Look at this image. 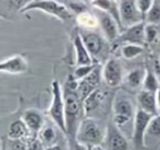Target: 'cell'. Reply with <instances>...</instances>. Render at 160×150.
Listing matches in <instances>:
<instances>
[{
  "mask_svg": "<svg viewBox=\"0 0 160 150\" xmlns=\"http://www.w3.org/2000/svg\"><path fill=\"white\" fill-rule=\"evenodd\" d=\"M78 80L73 76H68L64 87H62V93H64L65 101V115H66V126L67 134L72 135L76 137L78 126L80 124L79 118L83 110V102L80 99L77 92Z\"/></svg>",
  "mask_w": 160,
  "mask_h": 150,
  "instance_id": "6da1fadb",
  "label": "cell"
},
{
  "mask_svg": "<svg viewBox=\"0 0 160 150\" xmlns=\"http://www.w3.org/2000/svg\"><path fill=\"white\" fill-rule=\"evenodd\" d=\"M105 132L100 126V124L92 117L81 119L76 132V142L86 146L92 149L97 146H101L105 139Z\"/></svg>",
  "mask_w": 160,
  "mask_h": 150,
  "instance_id": "7a4b0ae2",
  "label": "cell"
},
{
  "mask_svg": "<svg viewBox=\"0 0 160 150\" xmlns=\"http://www.w3.org/2000/svg\"><path fill=\"white\" fill-rule=\"evenodd\" d=\"M48 116L64 134H67L64 93L57 80L52 83V102L48 108Z\"/></svg>",
  "mask_w": 160,
  "mask_h": 150,
  "instance_id": "3957f363",
  "label": "cell"
},
{
  "mask_svg": "<svg viewBox=\"0 0 160 150\" xmlns=\"http://www.w3.org/2000/svg\"><path fill=\"white\" fill-rule=\"evenodd\" d=\"M34 10L49 14L62 22H67L72 18V12H70L71 10H69L66 6L56 0H32L25 7V9L22 10V12L24 13V12L34 11Z\"/></svg>",
  "mask_w": 160,
  "mask_h": 150,
  "instance_id": "277c9868",
  "label": "cell"
},
{
  "mask_svg": "<svg viewBox=\"0 0 160 150\" xmlns=\"http://www.w3.org/2000/svg\"><path fill=\"white\" fill-rule=\"evenodd\" d=\"M152 116L155 115L149 114L139 108H136L132 130V141L135 150H142L145 148V136Z\"/></svg>",
  "mask_w": 160,
  "mask_h": 150,
  "instance_id": "5b68a950",
  "label": "cell"
},
{
  "mask_svg": "<svg viewBox=\"0 0 160 150\" xmlns=\"http://www.w3.org/2000/svg\"><path fill=\"white\" fill-rule=\"evenodd\" d=\"M135 112L132 102L125 97H116L113 103V123L122 130L132 119H134Z\"/></svg>",
  "mask_w": 160,
  "mask_h": 150,
  "instance_id": "8992f818",
  "label": "cell"
},
{
  "mask_svg": "<svg viewBox=\"0 0 160 150\" xmlns=\"http://www.w3.org/2000/svg\"><path fill=\"white\" fill-rule=\"evenodd\" d=\"M102 78L110 88H116L124 81L122 64L116 58H109L102 68Z\"/></svg>",
  "mask_w": 160,
  "mask_h": 150,
  "instance_id": "52a82bcc",
  "label": "cell"
},
{
  "mask_svg": "<svg viewBox=\"0 0 160 150\" xmlns=\"http://www.w3.org/2000/svg\"><path fill=\"white\" fill-rule=\"evenodd\" d=\"M94 14L98 18L99 25L102 29L105 40L110 43L115 42L118 38V36H120V29H121V27L116 22L115 19L110 13H108V12L98 9H96V13Z\"/></svg>",
  "mask_w": 160,
  "mask_h": 150,
  "instance_id": "ba28073f",
  "label": "cell"
},
{
  "mask_svg": "<svg viewBox=\"0 0 160 150\" xmlns=\"http://www.w3.org/2000/svg\"><path fill=\"white\" fill-rule=\"evenodd\" d=\"M120 13L122 27L124 25L125 28H129L144 20L135 0H122L120 3Z\"/></svg>",
  "mask_w": 160,
  "mask_h": 150,
  "instance_id": "9c48e42d",
  "label": "cell"
},
{
  "mask_svg": "<svg viewBox=\"0 0 160 150\" xmlns=\"http://www.w3.org/2000/svg\"><path fill=\"white\" fill-rule=\"evenodd\" d=\"M82 38L86 47L88 48L89 53L91 54L92 58L99 57L105 49V38L101 36L98 32L93 30H78Z\"/></svg>",
  "mask_w": 160,
  "mask_h": 150,
  "instance_id": "30bf717a",
  "label": "cell"
},
{
  "mask_svg": "<svg viewBox=\"0 0 160 150\" xmlns=\"http://www.w3.org/2000/svg\"><path fill=\"white\" fill-rule=\"evenodd\" d=\"M108 150H128L129 142L126 136L114 123H110L105 130Z\"/></svg>",
  "mask_w": 160,
  "mask_h": 150,
  "instance_id": "8fae6325",
  "label": "cell"
},
{
  "mask_svg": "<svg viewBox=\"0 0 160 150\" xmlns=\"http://www.w3.org/2000/svg\"><path fill=\"white\" fill-rule=\"evenodd\" d=\"M101 76H102V70H100V68L97 66L96 68H94V70L92 71L89 76H87V77L83 78L82 80H79V81H78L77 92H78L79 98L82 100V102L85 101L93 91L99 89Z\"/></svg>",
  "mask_w": 160,
  "mask_h": 150,
  "instance_id": "7c38bea8",
  "label": "cell"
},
{
  "mask_svg": "<svg viewBox=\"0 0 160 150\" xmlns=\"http://www.w3.org/2000/svg\"><path fill=\"white\" fill-rule=\"evenodd\" d=\"M29 69L28 60L22 55H13L3 59L0 64V71L8 75H22Z\"/></svg>",
  "mask_w": 160,
  "mask_h": 150,
  "instance_id": "4fadbf2b",
  "label": "cell"
},
{
  "mask_svg": "<svg viewBox=\"0 0 160 150\" xmlns=\"http://www.w3.org/2000/svg\"><path fill=\"white\" fill-rule=\"evenodd\" d=\"M145 28H146V25L144 24V22H139L137 24L126 28L125 31L122 33V35H121L120 41L125 43V44L144 45V43L146 42Z\"/></svg>",
  "mask_w": 160,
  "mask_h": 150,
  "instance_id": "5bb4252c",
  "label": "cell"
},
{
  "mask_svg": "<svg viewBox=\"0 0 160 150\" xmlns=\"http://www.w3.org/2000/svg\"><path fill=\"white\" fill-rule=\"evenodd\" d=\"M22 119L27 124L30 132L35 135V136H38V132L42 130V128L45 125L44 116L36 108H28V110H25L22 115Z\"/></svg>",
  "mask_w": 160,
  "mask_h": 150,
  "instance_id": "9a60e30c",
  "label": "cell"
},
{
  "mask_svg": "<svg viewBox=\"0 0 160 150\" xmlns=\"http://www.w3.org/2000/svg\"><path fill=\"white\" fill-rule=\"evenodd\" d=\"M73 48H75V57H76V65L77 66H83V65H92L93 58L91 54L89 53L88 48L86 47L82 38L80 35L79 31L73 35Z\"/></svg>",
  "mask_w": 160,
  "mask_h": 150,
  "instance_id": "2e32d148",
  "label": "cell"
},
{
  "mask_svg": "<svg viewBox=\"0 0 160 150\" xmlns=\"http://www.w3.org/2000/svg\"><path fill=\"white\" fill-rule=\"evenodd\" d=\"M138 108L151 115H158V104L156 99V93L147 90H142L137 94Z\"/></svg>",
  "mask_w": 160,
  "mask_h": 150,
  "instance_id": "e0dca14e",
  "label": "cell"
},
{
  "mask_svg": "<svg viewBox=\"0 0 160 150\" xmlns=\"http://www.w3.org/2000/svg\"><path fill=\"white\" fill-rule=\"evenodd\" d=\"M92 6L96 9L102 10L108 13H110L116 22L118 23L121 28H122V21H121V13H120V5L116 3L115 0H92Z\"/></svg>",
  "mask_w": 160,
  "mask_h": 150,
  "instance_id": "ac0fdd59",
  "label": "cell"
},
{
  "mask_svg": "<svg viewBox=\"0 0 160 150\" xmlns=\"http://www.w3.org/2000/svg\"><path fill=\"white\" fill-rule=\"evenodd\" d=\"M105 99V93L101 89H97L96 91L91 93L87 99L83 101V110L85 113L89 116L92 113H94L101 106L102 102Z\"/></svg>",
  "mask_w": 160,
  "mask_h": 150,
  "instance_id": "d6986e66",
  "label": "cell"
},
{
  "mask_svg": "<svg viewBox=\"0 0 160 150\" xmlns=\"http://www.w3.org/2000/svg\"><path fill=\"white\" fill-rule=\"evenodd\" d=\"M29 134L31 132H30L27 124L21 118L10 124L9 130H8V139L9 140H22V139L29 137Z\"/></svg>",
  "mask_w": 160,
  "mask_h": 150,
  "instance_id": "ffe728a7",
  "label": "cell"
},
{
  "mask_svg": "<svg viewBox=\"0 0 160 150\" xmlns=\"http://www.w3.org/2000/svg\"><path fill=\"white\" fill-rule=\"evenodd\" d=\"M145 75H146V70L142 68H135L125 76L124 83L129 89H138L139 87H142Z\"/></svg>",
  "mask_w": 160,
  "mask_h": 150,
  "instance_id": "44dd1931",
  "label": "cell"
},
{
  "mask_svg": "<svg viewBox=\"0 0 160 150\" xmlns=\"http://www.w3.org/2000/svg\"><path fill=\"white\" fill-rule=\"evenodd\" d=\"M77 24L79 29L83 30H94L99 25V20L96 14H92L88 11L79 13L77 17Z\"/></svg>",
  "mask_w": 160,
  "mask_h": 150,
  "instance_id": "7402d4cb",
  "label": "cell"
},
{
  "mask_svg": "<svg viewBox=\"0 0 160 150\" xmlns=\"http://www.w3.org/2000/svg\"><path fill=\"white\" fill-rule=\"evenodd\" d=\"M56 136H57L56 135V130L54 129V127H52L49 125H44V127L42 128V130L38 135V139L41 140L42 145L44 146V149L55 145Z\"/></svg>",
  "mask_w": 160,
  "mask_h": 150,
  "instance_id": "603a6c76",
  "label": "cell"
},
{
  "mask_svg": "<svg viewBox=\"0 0 160 150\" xmlns=\"http://www.w3.org/2000/svg\"><path fill=\"white\" fill-rule=\"evenodd\" d=\"M160 86V81L158 80L157 75L155 73V71L146 70V75H145V79H144V83H142V90H147L150 91V92H155L158 90Z\"/></svg>",
  "mask_w": 160,
  "mask_h": 150,
  "instance_id": "cb8c5ba5",
  "label": "cell"
},
{
  "mask_svg": "<svg viewBox=\"0 0 160 150\" xmlns=\"http://www.w3.org/2000/svg\"><path fill=\"white\" fill-rule=\"evenodd\" d=\"M144 52L142 45L137 44H124L121 48V54L125 59H134L138 57Z\"/></svg>",
  "mask_w": 160,
  "mask_h": 150,
  "instance_id": "d4e9b609",
  "label": "cell"
},
{
  "mask_svg": "<svg viewBox=\"0 0 160 150\" xmlns=\"http://www.w3.org/2000/svg\"><path fill=\"white\" fill-rule=\"evenodd\" d=\"M148 24H158L160 23V2L158 0H155L152 7L148 11L146 16Z\"/></svg>",
  "mask_w": 160,
  "mask_h": 150,
  "instance_id": "484cf974",
  "label": "cell"
},
{
  "mask_svg": "<svg viewBox=\"0 0 160 150\" xmlns=\"http://www.w3.org/2000/svg\"><path fill=\"white\" fill-rule=\"evenodd\" d=\"M96 67H97V64L77 66V68L75 69V72H73V77H75L78 81H79V80H82L83 78H86L87 76H89L90 73L94 70Z\"/></svg>",
  "mask_w": 160,
  "mask_h": 150,
  "instance_id": "4316f807",
  "label": "cell"
},
{
  "mask_svg": "<svg viewBox=\"0 0 160 150\" xmlns=\"http://www.w3.org/2000/svg\"><path fill=\"white\" fill-rule=\"evenodd\" d=\"M147 134L152 137H160V115H155L149 123Z\"/></svg>",
  "mask_w": 160,
  "mask_h": 150,
  "instance_id": "83f0119b",
  "label": "cell"
},
{
  "mask_svg": "<svg viewBox=\"0 0 160 150\" xmlns=\"http://www.w3.org/2000/svg\"><path fill=\"white\" fill-rule=\"evenodd\" d=\"M135 1H136V5H137L138 9H139L140 13L142 14V17H144V19H145L147 13H148V11L150 10V8L152 7L155 0H135Z\"/></svg>",
  "mask_w": 160,
  "mask_h": 150,
  "instance_id": "f1b7e54d",
  "label": "cell"
},
{
  "mask_svg": "<svg viewBox=\"0 0 160 150\" xmlns=\"http://www.w3.org/2000/svg\"><path fill=\"white\" fill-rule=\"evenodd\" d=\"M158 35V31L156 29L155 24H147L145 28V38L147 43H152L156 41Z\"/></svg>",
  "mask_w": 160,
  "mask_h": 150,
  "instance_id": "f546056e",
  "label": "cell"
},
{
  "mask_svg": "<svg viewBox=\"0 0 160 150\" xmlns=\"http://www.w3.org/2000/svg\"><path fill=\"white\" fill-rule=\"evenodd\" d=\"M32 0H8V3L11 8H13L14 10H18V11H21L25 9L28 5L31 2Z\"/></svg>",
  "mask_w": 160,
  "mask_h": 150,
  "instance_id": "4dcf8cb0",
  "label": "cell"
},
{
  "mask_svg": "<svg viewBox=\"0 0 160 150\" xmlns=\"http://www.w3.org/2000/svg\"><path fill=\"white\" fill-rule=\"evenodd\" d=\"M70 8L71 11L78 12V13H82V12L86 11V7L80 0H77V1H72L70 2Z\"/></svg>",
  "mask_w": 160,
  "mask_h": 150,
  "instance_id": "1f68e13d",
  "label": "cell"
},
{
  "mask_svg": "<svg viewBox=\"0 0 160 150\" xmlns=\"http://www.w3.org/2000/svg\"><path fill=\"white\" fill-rule=\"evenodd\" d=\"M73 150H90V149L86 147V146L81 145V143L75 142V145H73Z\"/></svg>",
  "mask_w": 160,
  "mask_h": 150,
  "instance_id": "d6a6232c",
  "label": "cell"
},
{
  "mask_svg": "<svg viewBox=\"0 0 160 150\" xmlns=\"http://www.w3.org/2000/svg\"><path fill=\"white\" fill-rule=\"evenodd\" d=\"M156 99H157L158 108L160 110V86H159V88H158V90L156 91Z\"/></svg>",
  "mask_w": 160,
  "mask_h": 150,
  "instance_id": "836d02e7",
  "label": "cell"
},
{
  "mask_svg": "<svg viewBox=\"0 0 160 150\" xmlns=\"http://www.w3.org/2000/svg\"><path fill=\"white\" fill-rule=\"evenodd\" d=\"M44 150H62V149L59 147V146H57V145H54V146H51V147H47V148H45Z\"/></svg>",
  "mask_w": 160,
  "mask_h": 150,
  "instance_id": "e575fe53",
  "label": "cell"
},
{
  "mask_svg": "<svg viewBox=\"0 0 160 150\" xmlns=\"http://www.w3.org/2000/svg\"><path fill=\"white\" fill-rule=\"evenodd\" d=\"M90 150H105V149L101 148V146H97V147H93L92 149H90Z\"/></svg>",
  "mask_w": 160,
  "mask_h": 150,
  "instance_id": "d590c367",
  "label": "cell"
},
{
  "mask_svg": "<svg viewBox=\"0 0 160 150\" xmlns=\"http://www.w3.org/2000/svg\"><path fill=\"white\" fill-rule=\"evenodd\" d=\"M1 150H6V147H5V143L2 142V147H1Z\"/></svg>",
  "mask_w": 160,
  "mask_h": 150,
  "instance_id": "8d00e7d4",
  "label": "cell"
},
{
  "mask_svg": "<svg viewBox=\"0 0 160 150\" xmlns=\"http://www.w3.org/2000/svg\"><path fill=\"white\" fill-rule=\"evenodd\" d=\"M159 60H160V58H159Z\"/></svg>",
  "mask_w": 160,
  "mask_h": 150,
  "instance_id": "74e56055",
  "label": "cell"
}]
</instances>
